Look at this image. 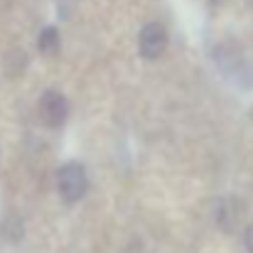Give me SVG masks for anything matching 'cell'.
<instances>
[{"label": "cell", "mask_w": 253, "mask_h": 253, "mask_svg": "<svg viewBox=\"0 0 253 253\" xmlns=\"http://www.w3.org/2000/svg\"><path fill=\"white\" fill-rule=\"evenodd\" d=\"M57 189L64 202H77L86 192V172L79 163H69L57 174Z\"/></svg>", "instance_id": "obj_1"}, {"label": "cell", "mask_w": 253, "mask_h": 253, "mask_svg": "<svg viewBox=\"0 0 253 253\" xmlns=\"http://www.w3.org/2000/svg\"><path fill=\"white\" fill-rule=\"evenodd\" d=\"M40 116L49 128H59L64 126L67 116H69V103L59 91H44V96L40 98Z\"/></svg>", "instance_id": "obj_2"}, {"label": "cell", "mask_w": 253, "mask_h": 253, "mask_svg": "<svg viewBox=\"0 0 253 253\" xmlns=\"http://www.w3.org/2000/svg\"><path fill=\"white\" fill-rule=\"evenodd\" d=\"M138 44H140V54L145 59H158L165 52V47H168V32H165V27L160 22H148L140 30Z\"/></svg>", "instance_id": "obj_3"}, {"label": "cell", "mask_w": 253, "mask_h": 253, "mask_svg": "<svg viewBox=\"0 0 253 253\" xmlns=\"http://www.w3.org/2000/svg\"><path fill=\"white\" fill-rule=\"evenodd\" d=\"M57 49H59V32L54 27L42 30V35H40V52L42 54H54Z\"/></svg>", "instance_id": "obj_4"}, {"label": "cell", "mask_w": 253, "mask_h": 253, "mask_svg": "<svg viewBox=\"0 0 253 253\" xmlns=\"http://www.w3.org/2000/svg\"><path fill=\"white\" fill-rule=\"evenodd\" d=\"M244 241H246V251L253 253V224L246 229V239H244Z\"/></svg>", "instance_id": "obj_5"}]
</instances>
